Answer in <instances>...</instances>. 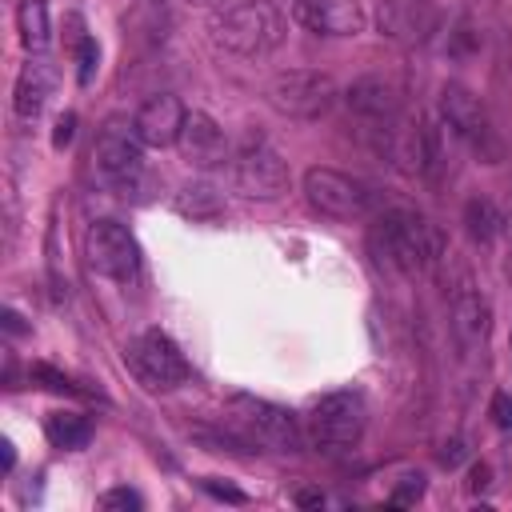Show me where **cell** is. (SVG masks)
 <instances>
[{
    "instance_id": "1",
    "label": "cell",
    "mask_w": 512,
    "mask_h": 512,
    "mask_svg": "<svg viewBox=\"0 0 512 512\" xmlns=\"http://www.w3.org/2000/svg\"><path fill=\"white\" fill-rule=\"evenodd\" d=\"M380 256L400 268V272H428L444 260L448 244L440 236V228L432 220H424L420 212L412 208H388L380 220H376V232H372Z\"/></svg>"
},
{
    "instance_id": "2",
    "label": "cell",
    "mask_w": 512,
    "mask_h": 512,
    "mask_svg": "<svg viewBox=\"0 0 512 512\" xmlns=\"http://www.w3.org/2000/svg\"><path fill=\"white\" fill-rule=\"evenodd\" d=\"M284 16L268 0H240L212 20V40L236 56H268L284 44Z\"/></svg>"
},
{
    "instance_id": "3",
    "label": "cell",
    "mask_w": 512,
    "mask_h": 512,
    "mask_svg": "<svg viewBox=\"0 0 512 512\" xmlns=\"http://www.w3.org/2000/svg\"><path fill=\"white\" fill-rule=\"evenodd\" d=\"M228 424L236 428L240 444H260L268 452H300L304 448V428L300 420L260 396H232L228 400Z\"/></svg>"
},
{
    "instance_id": "4",
    "label": "cell",
    "mask_w": 512,
    "mask_h": 512,
    "mask_svg": "<svg viewBox=\"0 0 512 512\" xmlns=\"http://www.w3.org/2000/svg\"><path fill=\"white\" fill-rule=\"evenodd\" d=\"M364 424H368V408H364V396L344 388V392H328L320 396L308 416H304V436L320 448V452H344V448H356L360 436H364Z\"/></svg>"
},
{
    "instance_id": "5",
    "label": "cell",
    "mask_w": 512,
    "mask_h": 512,
    "mask_svg": "<svg viewBox=\"0 0 512 512\" xmlns=\"http://www.w3.org/2000/svg\"><path fill=\"white\" fill-rule=\"evenodd\" d=\"M124 360H128L132 376H136L144 388H152V392H168V388H176V384L188 380V360H184V352H180L176 340H172L168 332H160V328L140 332V336L124 348Z\"/></svg>"
},
{
    "instance_id": "6",
    "label": "cell",
    "mask_w": 512,
    "mask_h": 512,
    "mask_svg": "<svg viewBox=\"0 0 512 512\" xmlns=\"http://www.w3.org/2000/svg\"><path fill=\"white\" fill-rule=\"evenodd\" d=\"M268 104L280 112V116H296V120H316L332 108L336 100V84L332 76L324 72H312V68H288V72H276L264 88Z\"/></svg>"
},
{
    "instance_id": "7",
    "label": "cell",
    "mask_w": 512,
    "mask_h": 512,
    "mask_svg": "<svg viewBox=\"0 0 512 512\" xmlns=\"http://www.w3.org/2000/svg\"><path fill=\"white\" fill-rule=\"evenodd\" d=\"M84 256H88V268L96 276L116 280V284H128L140 272V244H136V236L120 220H96V224H88V232H84Z\"/></svg>"
},
{
    "instance_id": "8",
    "label": "cell",
    "mask_w": 512,
    "mask_h": 512,
    "mask_svg": "<svg viewBox=\"0 0 512 512\" xmlns=\"http://www.w3.org/2000/svg\"><path fill=\"white\" fill-rule=\"evenodd\" d=\"M140 136L132 124H120V120H108L104 132L96 136V148H92V168L96 176L116 188V192H128L140 176H144V156H140Z\"/></svg>"
},
{
    "instance_id": "9",
    "label": "cell",
    "mask_w": 512,
    "mask_h": 512,
    "mask_svg": "<svg viewBox=\"0 0 512 512\" xmlns=\"http://www.w3.org/2000/svg\"><path fill=\"white\" fill-rule=\"evenodd\" d=\"M304 196L308 204L328 220H364L372 212V192L336 168H308L304 172Z\"/></svg>"
},
{
    "instance_id": "10",
    "label": "cell",
    "mask_w": 512,
    "mask_h": 512,
    "mask_svg": "<svg viewBox=\"0 0 512 512\" xmlns=\"http://www.w3.org/2000/svg\"><path fill=\"white\" fill-rule=\"evenodd\" d=\"M440 116H444V128L456 132L468 148H476L480 156L496 160L500 156V144H496V132H492V120L480 104V96L464 84H444L440 92Z\"/></svg>"
},
{
    "instance_id": "11",
    "label": "cell",
    "mask_w": 512,
    "mask_h": 512,
    "mask_svg": "<svg viewBox=\"0 0 512 512\" xmlns=\"http://www.w3.org/2000/svg\"><path fill=\"white\" fill-rule=\"evenodd\" d=\"M232 180L252 200H276L288 192V164L264 140H248L232 160Z\"/></svg>"
},
{
    "instance_id": "12",
    "label": "cell",
    "mask_w": 512,
    "mask_h": 512,
    "mask_svg": "<svg viewBox=\"0 0 512 512\" xmlns=\"http://www.w3.org/2000/svg\"><path fill=\"white\" fill-rule=\"evenodd\" d=\"M380 32L404 48L428 44L440 28V8L436 0H380Z\"/></svg>"
},
{
    "instance_id": "13",
    "label": "cell",
    "mask_w": 512,
    "mask_h": 512,
    "mask_svg": "<svg viewBox=\"0 0 512 512\" xmlns=\"http://www.w3.org/2000/svg\"><path fill=\"white\" fill-rule=\"evenodd\" d=\"M448 292H452V332H456L460 348L464 352L484 348L488 332H492V304H488V296L472 284L468 272H460V280L448 284Z\"/></svg>"
},
{
    "instance_id": "14",
    "label": "cell",
    "mask_w": 512,
    "mask_h": 512,
    "mask_svg": "<svg viewBox=\"0 0 512 512\" xmlns=\"http://www.w3.org/2000/svg\"><path fill=\"white\" fill-rule=\"evenodd\" d=\"M292 20L316 36H356L368 24L360 0H292Z\"/></svg>"
},
{
    "instance_id": "15",
    "label": "cell",
    "mask_w": 512,
    "mask_h": 512,
    "mask_svg": "<svg viewBox=\"0 0 512 512\" xmlns=\"http://www.w3.org/2000/svg\"><path fill=\"white\" fill-rule=\"evenodd\" d=\"M344 100H348V108H352L360 120H368L372 128L392 124L396 116H404V92H400V84L388 80V76H360V80H352V88L344 92Z\"/></svg>"
},
{
    "instance_id": "16",
    "label": "cell",
    "mask_w": 512,
    "mask_h": 512,
    "mask_svg": "<svg viewBox=\"0 0 512 512\" xmlns=\"http://www.w3.org/2000/svg\"><path fill=\"white\" fill-rule=\"evenodd\" d=\"M184 116H188V108H184L176 96L160 92V96H152V100H144V104L136 108L132 128H136V136H140L144 148H168V144L180 140Z\"/></svg>"
},
{
    "instance_id": "17",
    "label": "cell",
    "mask_w": 512,
    "mask_h": 512,
    "mask_svg": "<svg viewBox=\"0 0 512 512\" xmlns=\"http://www.w3.org/2000/svg\"><path fill=\"white\" fill-rule=\"evenodd\" d=\"M176 144H180L184 160L196 164V168H216V164L228 160V140H224L220 124L208 112H188Z\"/></svg>"
},
{
    "instance_id": "18",
    "label": "cell",
    "mask_w": 512,
    "mask_h": 512,
    "mask_svg": "<svg viewBox=\"0 0 512 512\" xmlns=\"http://www.w3.org/2000/svg\"><path fill=\"white\" fill-rule=\"evenodd\" d=\"M56 92V64L44 52H32L28 64L16 76V92H12V108L20 120H36L48 104V96Z\"/></svg>"
},
{
    "instance_id": "19",
    "label": "cell",
    "mask_w": 512,
    "mask_h": 512,
    "mask_svg": "<svg viewBox=\"0 0 512 512\" xmlns=\"http://www.w3.org/2000/svg\"><path fill=\"white\" fill-rule=\"evenodd\" d=\"M176 212L188 216V220H220L224 216V196L208 184V180H188L180 192H176Z\"/></svg>"
},
{
    "instance_id": "20",
    "label": "cell",
    "mask_w": 512,
    "mask_h": 512,
    "mask_svg": "<svg viewBox=\"0 0 512 512\" xmlns=\"http://www.w3.org/2000/svg\"><path fill=\"white\" fill-rule=\"evenodd\" d=\"M464 228H468V236L476 244H492V240L504 236V212L488 196H472L464 204Z\"/></svg>"
},
{
    "instance_id": "21",
    "label": "cell",
    "mask_w": 512,
    "mask_h": 512,
    "mask_svg": "<svg viewBox=\"0 0 512 512\" xmlns=\"http://www.w3.org/2000/svg\"><path fill=\"white\" fill-rule=\"evenodd\" d=\"M16 32H20V44L28 52H44L48 40H52L48 4L44 0H20V8H16Z\"/></svg>"
},
{
    "instance_id": "22",
    "label": "cell",
    "mask_w": 512,
    "mask_h": 512,
    "mask_svg": "<svg viewBox=\"0 0 512 512\" xmlns=\"http://www.w3.org/2000/svg\"><path fill=\"white\" fill-rule=\"evenodd\" d=\"M44 436L52 448H84L92 440V424L80 412H48Z\"/></svg>"
},
{
    "instance_id": "23",
    "label": "cell",
    "mask_w": 512,
    "mask_h": 512,
    "mask_svg": "<svg viewBox=\"0 0 512 512\" xmlns=\"http://www.w3.org/2000/svg\"><path fill=\"white\" fill-rule=\"evenodd\" d=\"M100 508H108V512H140L144 500H140V492H132V488H108V492L100 496Z\"/></svg>"
},
{
    "instance_id": "24",
    "label": "cell",
    "mask_w": 512,
    "mask_h": 512,
    "mask_svg": "<svg viewBox=\"0 0 512 512\" xmlns=\"http://www.w3.org/2000/svg\"><path fill=\"white\" fill-rule=\"evenodd\" d=\"M420 496H424V476H420V472L400 476L396 488H392V504H416Z\"/></svg>"
},
{
    "instance_id": "25",
    "label": "cell",
    "mask_w": 512,
    "mask_h": 512,
    "mask_svg": "<svg viewBox=\"0 0 512 512\" xmlns=\"http://www.w3.org/2000/svg\"><path fill=\"white\" fill-rule=\"evenodd\" d=\"M96 60H100V48L92 36H84L76 44V64H80V84H92V72H96Z\"/></svg>"
},
{
    "instance_id": "26",
    "label": "cell",
    "mask_w": 512,
    "mask_h": 512,
    "mask_svg": "<svg viewBox=\"0 0 512 512\" xmlns=\"http://www.w3.org/2000/svg\"><path fill=\"white\" fill-rule=\"evenodd\" d=\"M28 376H32V380H40L48 392H76V388L68 384V376H60V372H56V368H48V364H32V368H28Z\"/></svg>"
},
{
    "instance_id": "27",
    "label": "cell",
    "mask_w": 512,
    "mask_h": 512,
    "mask_svg": "<svg viewBox=\"0 0 512 512\" xmlns=\"http://www.w3.org/2000/svg\"><path fill=\"white\" fill-rule=\"evenodd\" d=\"M200 488H204V492H212L216 500H228V504H244V500H248L240 488H232V484H224V480H216V476H204V480H200Z\"/></svg>"
},
{
    "instance_id": "28",
    "label": "cell",
    "mask_w": 512,
    "mask_h": 512,
    "mask_svg": "<svg viewBox=\"0 0 512 512\" xmlns=\"http://www.w3.org/2000/svg\"><path fill=\"white\" fill-rule=\"evenodd\" d=\"M492 420H496V428H504V432H512V396L508 392H496L492 396Z\"/></svg>"
},
{
    "instance_id": "29",
    "label": "cell",
    "mask_w": 512,
    "mask_h": 512,
    "mask_svg": "<svg viewBox=\"0 0 512 512\" xmlns=\"http://www.w3.org/2000/svg\"><path fill=\"white\" fill-rule=\"evenodd\" d=\"M436 456H440V464H444V468H460V460L468 456V448H464V440H460V436H452V440H444V444H440V452H436Z\"/></svg>"
},
{
    "instance_id": "30",
    "label": "cell",
    "mask_w": 512,
    "mask_h": 512,
    "mask_svg": "<svg viewBox=\"0 0 512 512\" xmlns=\"http://www.w3.org/2000/svg\"><path fill=\"white\" fill-rule=\"evenodd\" d=\"M492 484V468L488 464H476L472 472H468V492H480V488H488Z\"/></svg>"
},
{
    "instance_id": "31",
    "label": "cell",
    "mask_w": 512,
    "mask_h": 512,
    "mask_svg": "<svg viewBox=\"0 0 512 512\" xmlns=\"http://www.w3.org/2000/svg\"><path fill=\"white\" fill-rule=\"evenodd\" d=\"M72 128H76V116L68 112V116H60V124H56V136H52V144L56 148H64L68 140H72Z\"/></svg>"
},
{
    "instance_id": "32",
    "label": "cell",
    "mask_w": 512,
    "mask_h": 512,
    "mask_svg": "<svg viewBox=\"0 0 512 512\" xmlns=\"http://www.w3.org/2000/svg\"><path fill=\"white\" fill-rule=\"evenodd\" d=\"M4 328L12 332V336H20V332H28V324L20 320V312H12V308H4Z\"/></svg>"
},
{
    "instance_id": "33",
    "label": "cell",
    "mask_w": 512,
    "mask_h": 512,
    "mask_svg": "<svg viewBox=\"0 0 512 512\" xmlns=\"http://www.w3.org/2000/svg\"><path fill=\"white\" fill-rule=\"evenodd\" d=\"M296 500H300L304 508H320V504H324V496H320V492H300Z\"/></svg>"
},
{
    "instance_id": "34",
    "label": "cell",
    "mask_w": 512,
    "mask_h": 512,
    "mask_svg": "<svg viewBox=\"0 0 512 512\" xmlns=\"http://www.w3.org/2000/svg\"><path fill=\"white\" fill-rule=\"evenodd\" d=\"M188 4H200V8H216V4H224V0H188Z\"/></svg>"
}]
</instances>
